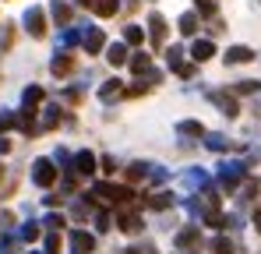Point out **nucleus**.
<instances>
[{
  "instance_id": "23",
  "label": "nucleus",
  "mask_w": 261,
  "mask_h": 254,
  "mask_svg": "<svg viewBox=\"0 0 261 254\" xmlns=\"http://www.w3.org/2000/svg\"><path fill=\"white\" fill-rule=\"evenodd\" d=\"M127 64H130V71H134V74H141L145 67H152V57H148L145 49H138V53H127Z\"/></svg>"
},
{
  "instance_id": "24",
  "label": "nucleus",
  "mask_w": 261,
  "mask_h": 254,
  "mask_svg": "<svg viewBox=\"0 0 261 254\" xmlns=\"http://www.w3.org/2000/svg\"><path fill=\"white\" fill-rule=\"evenodd\" d=\"M39 103H43V88H39V85H29V88L21 92V106H32V110H39Z\"/></svg>"
},
{
  "instance_id": "44",
  "label": "nucleus",
  "mask_w": 261,
  "mask_h": 254,
  "mask_svg": "<svg viewBox=\"0 0 261 254\" xmlns=\"http://www.w3.org/2000/svg\"><path fill=\"white\" fill-rule=\"evenodd\" d=\"M148 88H152V85H145V82H141V85H130V88H127V95H145Z\"/></svg>"
},
{
  "instance_id": "1",
  "label": "nucleus",
  "mask_w": 261,
  "mask_h": 254,
  "mask_svg": "<svg viewBox=\"0 0 261 254\" xmlns=\"http://www.w3.org/2000/svg\"><path fill=\"white\" fill-rule=\"evenodd\" d=\"M92 198H102L106 205H117V209H127L134 201V191L120 187V184H92Z\"/></svg>"
},
{
  "instance_id": "20",
  "label": "nucleus",
  "mask_w": 261,
  "mask_h": 254,
  "mask_svg": "<svg viewBox=\"0 0 261 254\" xmlns=\"http://www.w3.org/2000/svg\"><path fill=\"white\" fill-rule=\"evenodd\" d=\"M49 18H53L57 25H67V21H71V4H64V0H53V4H49Z\"/></svg>"
},
{
  "instance_id": "53",
  "label": "nucleus",
  "mask_w": 261,
  "mask_h": 254,
  "mask_svg": "<svg viewBox=\"0 0 261 254\" xmlns=\"http://www.w3.org/2000/svg\"><path fill=\"white\" fill-rule=\"evenodd\" d=\"M0 176H4V166H0Z\"/></svg>"
},
{
  "instance_id": "26",
  "label": "nucleus",
  "mask_w": 261,
  "mask_h": 254,
  "mask_svg": "<svg viewBox=\"0 0 261 254\" xmlns=\"http://www.w3.org/2000/svg\"><path fill=\"white\" fill-rule=\"evenodd\" d=\"M184 57H187V53H184V46H170V49H166V64H170V71H180V67L187 64Z\"/></svg>"
},
{
  "instance_id": "32",
  "label": "nucleus",
  "mask_w": 261,
  "mask_h": 254,
  "mask_svg": "<svg viewBox=\"0 0 261 254\" xmlns=\"http://www.w3.org/2000/svg\"><path fill=\"white\" fill-rule=\"evenodd\" d=\"M78 42H82V29H64V32H60V46H64V49H71V46H78Z\"/></svg>"
},
{
  "instance_id": "6",
  "label": "nucleus",
  "mask_w": 261,
  "mask_h": 254,
  "mask_svg": "<svg viewBox=\"0 0 261 254\" xmlns=\"http://www.w3.org/2000/svg\"><path fill=\"white\" fill-rule=\"evenodd\" d=\"M95 166H99V159H95L88 148H82L78 156H71V173H74V176H92Z\"/></svg>"
},
{
  "instance_id": "40",
  "label": "nucleus",
  "mask_w": 261,
  "mask_h": 254,
  "mask_svg": "<svg viewBox=\"0 0 261 254\" xmlns=\"http://www.w3.org/2000/svg\"><path fill=\"white\" fill-rule=\"evenodd\" d=\"M11 127H14V113H11V110H0V134L11 131Z\"/></svg>"
},
{
  "instance_id": "28",
  "label": "nucleus",
  "mask_w": 261,
  "mask_h": 254,
  "mask_svg": "<svg viewBox=\"0 0 261 254\" xmlns=\"http://www.w3.org/2000/svg\"><path fill=\"white\" fill-rule=\"evenodd\" d=\"M145 42V29L141 25H127L124 29V46H141Z\"/></svg>"
},
{
  "instance_id": "31",
  "label": "nucleus",
  "mask_w": 261,
  "mask_h": 254,
  "mask_svg": "<svg viewBox=\"0 0 261 254\" xmlns=\"http://www.w3.org/2000/svg\"><path fill=\"white\" fill-rule=\"evenodd\" d=\"M201 222H205V226H216V230H222V226H226V215H222L219 209H208V212H201Z\"/></svg>"
},
{
  "instance_id": "42",
  "label": "nucleus",
  "mask_w": 261,
  "mask_h": 254,
  "mask_svg": "<svg viewBox=\"0 0 261 254\" xmlns=\"http://www.w3.org/2000/svg\"><path fill=\"white\" fill-rule=\"evenodd\" d=\"M148 180H152V184H163V180H166V169L152 163V169H148Z\"/></svg>"
},
{
  "instance_id": "25",
  "label": "nucleus",
  "mask_w": 261,
  "mask_h": 254,
  "mask_svg": "<svg viewBox=\"0 0 261 254\" xmlns=\"http://www.w3.org/2000/svg\"><path fill=\"white\" fill-rule=\"evenodd\" d=\"M176 134H180V138H201L205 127L198 124V120H180V124H176Z\"/></svg>"
},
{
  "instance_id": "5",
  "label": "nucleus",
  "mask_w": 261,
  "mask_h": 254,
  "mask_svg": "<svg viewBox=\"0 0 261 254\" xmlns=\"http://www.w3.org/2000/svg\"><path fill=\"white\" fill-rule=\"evenodd\" d=\"M21 21H25V29H29V36H32V39H43V36H46V14H43V7H29Z\"/></svg>"
},
{
  "instance_id": "21",
  "label": "nucleus",
  "mask_w": 261,
  "mask_h": 254,
  "mask_svg": "<svg viewBox=\"0 0 261 254\" xmlns=\"http://www.w3.org/2000/svg\"><path fill=\"white\" fill-rule=\"evenodd\" d=\"M106 60H110L113 67H124V64H127V46H124V42L106 46Z\"/></svg>"
},
{
  "instance_id": "7",
  "label": "nucleus",
  "mask_w": 261,
  "mask_h": 254,
  "mask_svg": "<svg viewBox=\"0 0 261 254\" xmlns=\"http://www.w3.org/2000/svg\"><path fill=\"white\" fill-rule=\"evenodd\" d=\"M205 95L216 103L219 110H222V117H240V106H237V99L229 95V92H216V88H205Z\"/></svg>"
},
{
  "instance_id": "41",
  "label": "nucleus",
  "mask_w": 261,
  "mask_h": 254,
  "mask_svg": "<svg viewBox=\"0 0 261 254\" xmlns=\"http://www.w3.org/2000/svg\"><path fill=\"white\" fill-rule=\"evenodd\" d=\"M60 251V233H49V237H46V251L43 254H57Z\"/></svg>"
},
{
  "instance_id": "3",
  "label": "nucleus",
  "mask_w": 261,
  "mask_h": 254,
  "mask_svg": "<svg viewBox=\"0 0 261 254\" xmlns=\"http://www.w3.org/2000/svg\"><path fill=\"white\" fill-rule=\"evenodd\" d=\"M32 184H36V187H53V184H57V166H53V159H36V163H32Z\"/></svg>"
},
{
  "instance_id": "47",
  "label": "nucleus",
  "mask_w": 261,
  "mask_h": 254,
  "mask_svg": "<svg viewBox=\"0 0 261 254\" xmlns=\"http://www.w3.org/2000/svg\"><path fill=\"white\" fill-rule=\"evenodd\" d=\"M194 71H198V67H194V64H184V67H180V71H176V74H180V78H194Z\"/></svg>"
},
{
  "instance_id": "10",
  "label": "nucleus",
  "mask_w": 261,
  "mask_h": 254,
  "mask_svg": "<svg viewBox=\"0 0 261 254\" xmlns=\"http://www.w3.org/2000/svg\"><path fill=\"white\" fill-rule=\"evenodd\" d=\"M95 251V237L85 230H74L71 233V254H92Z\"/></svg>"
},
{
  "instance_id": "9",
  "label": "nucleus",
  "mask_w": 261,
  "mask_h": 254,
  "mask_svg": "<svg viewBox=\"0 0 261 254\" xmlns=\"http://www.w3.org/2000/svg\"><path fill=\"white\" fill-rule=\"evenodd\" d=\"M49 71H53L57 78L71 74V71H74V57H71V49H60V53H53V60H49Z\"/></svg>"
},
{
  "instance_id": "37",
  "label": "nucleus",
  "mask_w": 261,
  "mask_h": 254,
  "mask_svg": "<svg viewBox=\"0 0 261 254\" xmlns=\"http://www.w3.org/2000/svg\"><path fill=\"white\" fill-rule=\"evenodd\" d=\"M110 222H113V219H110V212H106V209L95 212V230H99V233H106V230H110Z\"/></svg>"
},
{
  "instance_id": "19",
  "label": "nucleus",
  "mask_w": 261,
  "mask_h": 254,
  "mask_svg": "<svg viewBox=\"0 0 261 254\" xmlns=\"http://www.w3.org/2000/svg\"><path fill=\"white\" fill-rule=\"evenodd\" d=\"M184 184H187L191 191H198V187H208V173H205L201 166H194V169H187V173H184Z\"/></svg>"
},
{
  "instance_id": "13",
  "label": "nucleus",
  "mask_w": 261,
  "mask_h": 254,
  "mask_svg": "<svg viewBox=\"0 0 261 254\" xmlns=\"http://www.w3.org/2000/svg\"><path fill=\"white\" fill-rule=\"evenodd\" d=\"M191 57H194V64L212 60V57H216V42H212V39H194V46H191Z\"/></svg>"
},
{
  "instance_id": "46",
  "label": "nucleus",
  "mask_w": 261,
  "mask_h": 254,
  "mask_svg": "<svg viewBox=\"0 0 261 254\" xmlns=\"http://www.w3.org/2000/svg\"><path fill=\"white\" fill-rule=\"evenodd\" d=\"M124 254H155V247H152V244H145V247H127Z\"/></svg>"
},
{
  "instance_id": "33",
  "label": "nucleus",
  "mask_w": 261,
  "mask_h": 254,
  "mask_svg": "<svg viewBox=\"0 0 261 254\" xmlns=\"http://www.w3.org/2000/svg\"><path fill=\"white\" fill-rule=\"evenodd\" d=\"M18 240H29V244H32V240H39V222H32V219H29V222L18 230Z\"/></svg>"
},
{
  "instance_id": "50",
  "label": "nucleus",
  "mask_w": 261,
  "mask_h": 254,
  "mask_svg": "<svg viewBox=\"0 0 261 254\" xmlns=\"http://www.w3.org/2000/svg\"><path fill=\"white\" fill-rule=\"evenodd\" d=\"M254 230H258V233H261V209L254 212Z\"/></svg>"
},
{
  "instance_id": "14",
  "label": "nucleus",
  "mask_w": 261,
  "mask_h": 254,
  "mask_svg": "<svg viewBox=\"0 0 261 254\" xmlns=\"http://www.w3.org/2000/svg\"><path fill=\"white\" fill-rule=\"evenodd\" d=\"M85 7H92L99 18H113L117 11H120V0H82Z\"/></svg>"
},
{
  "instance_id": "45",
  "label": "nucleus",
  "mask_w": 261,
  "mask_h": 254,
  "mask_svg": "<svg viewBox=\"0 0 261 254\" xmlns=\"http://www.w3.org/2000/svg\"><path fill=\"white\" fill-rule=\"evenodd\" d=\"M11 46V25H4V36H0V53Z\"/></svg>"
},
{
  "instance_id": "2",
  "label": "nucleus",
  "mask_w": 261,
  "mask_h": 254,
  "mask_svg": "<svg viewBox=\"0 0 261 254\" xmlns=\"http://www.w3.org/2000/svg\"><path fill=\"white\" fill-rule=\"evenodd\" d=\"M247 176V163H240V159H222V166H219V184L226 187V191H237V184Z\"/></svg>"
},
{
  "instance_id": "16",
  "label": "nucleus",
  "mask_w": 261,
  "mask_h": 254,
  "mask_svg": "<svg viewBox=\"0 0 261 254\" xmlns=\"http://www.w3.org/2000/svg\"><path fill=\"white\" fill-rule=\"evenodd\" d=\"M124 95V82L120 78H110V82H102V88H99V99L102 103H113V99H120Z\"/></svg>"
},
{
  "instance_id": "38",
  "label": "nucleus",
  "mask_w": 261,
  "mask_h": 254,
  "mask_svg": "<svg viewBox=\"0 0 261 254\" xmlns=\"http://www.w3.org/2000/svg\"><path fill=\"white\" fill-rule=\"evenodd\" d=\"M212 254H233V244H229L226 237H216V240H212Z\"/></svg>"
},
{
  "instance_id": "12",
  "label": "nucleus",
  "mask_w": 261,
  "mask_h": 254,
  "mask_svg": "<svg viewBox=\"0 0 261 254\" xmlns=\"http://www.w3.org/2000/svg\"><path fill=\"white\" fill-rule=\"evenodd\" d=\"M117 226H120L124 233H138V230L145 226V219H141L134 209H120V215H117Z\"/></svg>"
},
{
  "instance_id": "22",
  "label": "nucleus",
  "mask_w": 261,
  "mask_h": 254,
  "mask_svg": "<svg viewBox=\"0 0 261 254\" xmlns=\"http://www.w3.org/2000/svg\"><path fill=\"white\" fill-rule=\"evenodd\" d=\"M60 124V106L57 103H46L43 106V124H39V131H49V127Z\"/></svg>"
},
{
  "instance_id": "29",
  "label": "nucleus",
  "mask_w": 261,
  "mask_h": 254,
  "mask_svg": "<svg viewBox=\"0 0 261 254\" xmlns=\"http://www.w3.org/2000/svg\"><path fill=\"white\" fill-rule=\"evenodd\" d=\"M170 205H173V194H170V191H159V194H152V198H148V209H155V212L170 209Z\"/></svg>"
},
{
  "instance_id": "34",
  "label": "nucleus",
  "mask_w": 261,
  "mask_h": 254,
  "mask_svg": "<svg viewBox=\"0 0 261 254\" xmlns=\"http://www.w3.org/2000/svg\"><path fill=\"white\" fill-rule=\"evenodd\" d=\"M194 7H198L194 11L198 18H216V0H194Z\"/></svg>"
},
{
  "instance_id": "43",
  "label": "nucleus",
  "mask_w": 261,
  "mask_h": 254,
  "mask_svg": "<svg viewBox=\"0 0 261 254\" xmlns=\"http://www.w3.org/2000/svg\"><path fill=\"white\" fill-rule=\"evenodd\" d=\"M92 209H88V201H74V219H88Z\"/></svg>"
},
{
  "instance_id": "48",
  "label": "nucleus",
  "mask_w": 261,
  "mask_h": 254,
  "mask_svg": "<svg viewBox=\"0 0 261 254\" xmlns=\"http://www.w3.org/2000/svg\"><path fill=\"white\" fill-rule=\"evenodd\" d=\"M102 169H106V173H113V169H117V163H113V156H106V159H102Z\"/></svg>"
},
{
  "instance_id": "18",
  "label": "nucleus",
  "mask_w": 261,
  "mask_h": 254,
  "mask_svg": "<svg viewBox=\"0 0 261 254\" xmlns=\"http://www.w3.org/2000/svg\"><path fill=\"white\" fill-rule=\"evenodd\" d=\"M247 60H254L251 46H229L226 49V64H247Z\"/></svg>"
},
{
  "instance_id": "8",
  "label": "nucleus",
  "mask_w": 261,
  "mask_h": 254,
  "mask_svg": "<svg viewBox=\"0 0 261 254\" xmlns=\"http://www.w3.org/2000/svg\"><path fill=\"white\" fill-rule=\"evenodd\" d=\"M148 39H152V46H166V18L159 11L148 14Z\"/></svg>"
},
{
  "instance_id": "35",
  "label": "nucleus",
  "mask_w": 261,
  "mask_h": 254,
  "mask_svg": "<svg viewBox=\"0 0 261 254\" xmlns=\"http://www.w3.org/2000/svg\"><path fill=\"white\" fill-rule=\"evenodd\" d=\"M64 222H67V219H64L60 212H49V215H46L39 226H49V233H60V226H64Z\"/></svg>"
},
{
  "instance_id": "39",
  "label": "nucleus",
  "mask_w": 261,
  "mask_h": 254,
  "mask_svg": "<svg viewBox=\"0 0 261 254\" xmlns=\"http://www.w3.org/2000/svg\"><path fill=\"white\" fill-rule=\"evenodd\" d=\"M74 187H78V180H74V173H67V176L60 180V194H67V198H71V194H74Z\"/></svg>"
},
{
  "instance_id": "11",
  "label": "nucleus",
  "mask_w": 261,
  "mask_h": 254,
  "mask_svg": "<svg viewBox=\"0 0 261 254\" xmlns=\"http://www.w3.org/2000/svg\"><path fill=\"white\" fill-rule=\"evenodd\" d=\"M173 244L180 247V251H191V247H198L201 244V233H198V226H184L180 233L173 237Z\"/></svg>"
},
{
  "instance_id": "52",
  "label": "nucleus",
  "mask_w": 261,
  "mask_h": 254,
  "mask_svg": "<svg viewBox=\"0 0 261 254\" xmlns=\"http://www.w3.org/2000/svg\"><path fill=\"white\" fill-rule=\"evenodd\" d=\"M29 254H43V251H29Z\"/></svg>"
},
{
  "instance_id": "49",
  "label": "nucleus",
  "mask_w": 261,
  "mask_h": 254,
  "mask_svg": "<svg viewBox=\"0 0 261 254\" xmlns=\"http://www.w3.org/2000/svg\"><path fill=\"white\" fill-rule=\"evenodd\" d=\"M7 152H11V141H7V138H0V156H7Z\"/></svg>"
},
{
  "instance_id": "4",
  "label": "nucleus",
  "mask_w": 261,
  "mask_h": 254,
  "mask_svg": "<svg viewBox=\"0 0 261 254\" xmlns=\"http://www.w3.org/2000/svg\"><path fill=\"white\" fill-rule=\"evenodd\" d=\"M82 42H85L88 57H99V53L106 49V32L95 29V25H85V29H82Z\"/></svg>"
},
{
  "instance_id": "17",
  "label": "nucleus",
  "mask_w": 261,
  "mask_h": 254,
  "mask_svg": "<svg viewBox=\"0 0 261 254\" xmlns=\"http://www.w3.org/2000/svg\"><path fill=\"white\" fill-rule=\"evenodd\" d=\"M176 29H180L184 36H198V29H201V18H198L194 11H187V14H180V21H176Z\"/></svg>"
},
{
  "instance_id": "15",
  "label": "nucleus",
  "mask_w": 261,
  "mask_h": 254,
  "mask_svg": "<svg viewBox=\"0 0 261 254\" xmlns=\"http://www.w3.org/2000/svg\"><path fill=\"white\" fill-rule=\"evenodd\" d=\"M201 138H205V148H212V152H229L233 148V141L226 134H216V131H205Z\"/></svg>"
},
{
  "instance_id": "51",
  "label": "nucleus",
  "mask_w": 261,
  "mask_h": 254,
  "mask_svg": "<svg viewBox=\"0 0 261 254\" xmlns=\"http://www.w3.org/2000/svg\"><path fill=\"white\" fill-rule=\"evenodd\" d=\"M254 113H258V117H261V103H258V106H254Z\"/></svg>"
},
{
  "instance_id": "36",
  "label": "nucleus",
  "mask_w": 261,
  "mask_h": 254,
  "mask_svg": "<svg viewBox=\"0 0 261 254\" xmlns=\"http://www.w3.org/2000/svg\"><path fill=\"white\" fill-rule=\"evenodd\" d=\"M53 166H64V173H71V152L67 148H57L53 152Z\"/></svg>"
},
{
  "instance_id": "30",
  "label": "nucleus",
  "mask_w": 261,
  "mask_h": 254,
  "mask_svg": "<svg viewBox=\"0 0 261 254\" xmlns=\"http://www.w3.org/2000/svg\"><path fill=\"white\" fill-rule=\"evenodd\" d=\"M233 92H237V95H258V92H261V82H254V78H244V82L233 85Z\"/></svg>"
},
{
  "instance_id": "27",
  "label": "nucleus",
  "mask_w": 261,
  "mask_h": 254,
  "mask_svg": "<svg viewBox=\"0 0 261 254\" xmlns=\"http://www.w3.org/2000/svg\"><path fill=\"white\" fill-rule=\"evenodd\" d=\"M148 169H152V163H130V166H127V180H130V184L148 180Z\"/></svg>"
}]
</instances>
